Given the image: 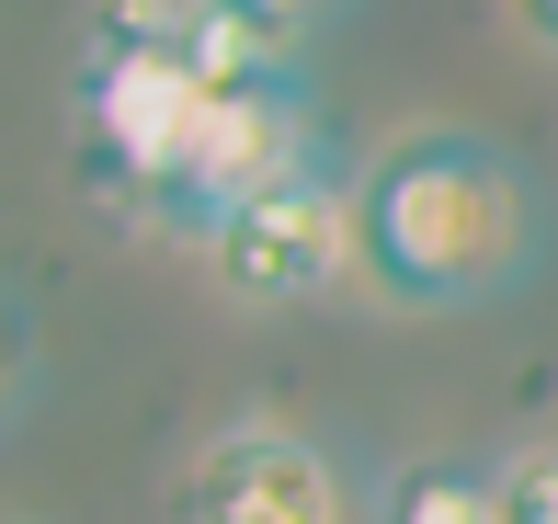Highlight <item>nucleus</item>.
Segmentation results:
<instances>
[{"mask_svg":"<svg viewBox=\"0 0 558 524\" xmlns=\"http://www.w3.org/2000/svg\"><path fill=\"white\" fill-rule=\"evenodd\" d=\"M513 23H524V46H547V58H558V0H513Z\"/></svg>","mask_w":558,"mask_h":524,"instance_id":"obj_9","label":"nucleus"},{"mask_svg":"<svg viewBox=\"0 0 558 524\" xmlns=\"http://www.w3.org/2000/svg\"><path fill=\"white\" fill-rule=\"evenodd\" d=\"M251 23L217 0H81L69 35V171L125 229H148L171 171L194 160L217 81L240 69Z\"/></svg>","mask_w":558,"mask_h":524,"instance_id":"obj_2","label":"nucleus"},{"mask_svg":"<svg viewBox=\"0 0 558 524\" xmlns=\"http://www.w3.org/2000/svg\"><path fill=\"white\" fill-rule=\"evenodd\" d=\"M365 524H501V467L468 456V444H434V456H399L376 479Z\"/></svg>","mask_w":558,"mask_h":524,"instance_id":"obj_6","label":"nucleus"},{"mask_svg":"<svg viewBox=\"0 0 558 524\" xmlns=\"http://www.w3.org/2000/svg\"><path fill=\"white\" fill-rule=\"evenodd\" d=\"M0 377H12V354H0Z\"/></svg>","mask_w":558,"mask_h":524,"instance_id":"obj_10","label":"nucleus"},{"mask_svg":"<svg viewBox=\"0 0 558 524\" xmlns=\"http://www.w3.org/2000/svg\"><path fill=\"white\" fill-rule=\"evenodd\" d=\"M206 273H217L228 308H251V319L308 308L319 285H342V273H353V160L319 137L274 194H251V206L217 229Z\"/></svg>","mask_w":558,"mask_h":524,"instance_id":"obj_5","label":"nucleus"},{"mask_svg":"<svg viewBox=\"0 0 558 524\" xmlns=\"http://www.w3.org/2000/svg\"><path fill=\"white\" fill-rule=\"evenodd\" d=\"M547 263V183L478 126H399L353 160V285L376 308H490Z\"/></svg>","mask_w":558,"mask_h":524,"instance_id":"obj_1","label":"nucleus"},{"mask_svg":"<svg viewBox=\"0 0 558 524\" xmlns=\"http://www.w3.org/2000/svg\"><path fill=\"white\" fill-rule=\"evenodd\" d=\"M217 12H240L251 35H274V46H296V58H308V46L331 35V23L353 12V0H217Z\"/></svg>","mask_w":558,"mask_h":524,"instance_id":"obj_8","label":"nucleus"},{"mask_svg":"<svg viewBox=\"0 0 558 524\" xmlns=\"http://www.w3.org/2000/svg\"><path fill=\"white\" fill-rule=\"evenodd\" d=\"M501 524H558V434H524L501 444Z\"/></svg>","mask_w":558,"mask_h":524,"instance_id":"obj_7","label":"nucleus"},{"mask_svg":"<svg viewBox=\"0 0 558 524\" xmlns=\"http://www.w3.org/2000/svg\"><path fill=\"white\" fill-rule=\"evenodd\" d=\"M365 513L376 490L353 479V456L286 411H240L194 434L160 479V524H365Z\"/></svg>","mask_w":558,"mask_h":524,"instance_id":"obj_4","label":"nucleus"},{"mask_svg":"<svg viewBox=\"0 0 558 524\" xmlns=\"http://www.w3.org/2000/svg\"><path fill=\"white\" fill-rule=\"evenodd\" d=\"M319 137H331V126H319V81H308V58H296V46H274V35H251L240 69L217 81L206 126H194V160L171 171L160 217H148V240L217 252V229L251 206V194H274Z\"/></svg>","mask_w":558,"mask_h":524,"instance_id":"obj_3","label":"nucleus"}]
</instances>
